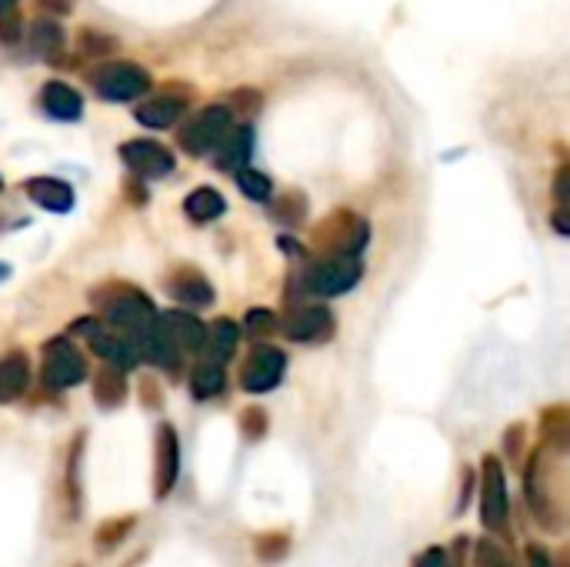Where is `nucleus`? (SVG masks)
<instances>
[{
  "instance_id": "13",
  "label": "nucleus",
  "mask_w": 570,
  "mask_h": 567,
  "mask_svg": "<svg viewBox=\"0 0 570 567\" xmlns=\"http://www.w3.org/2000/svg\"><path fill=\"white\" fill-rule=\"evenodd\" d=\"M23 190L37 207H43L50 214H67L73 207V187L57 177H33L23 184Z\"/></svg>"
},
{
  "instance_id": "23",
  "label": "nucleus",
  "mask_w": 570,
  "mask_h": 567,
  "mask_svg": "<svg viewBox=\"0 0 570 567\" xmlns=\"http://www.w3.org/2000/svg\"><path fill=\"white\" fill-rule=\"evenodd\" d=\"M224 384H227V378H224V364H214V361L197 364V368H194V374H190V394H194L197 401H210V398H217V394L224 391Z\"/></svg>"
},
{
  "instance_id": "22",
  "label": "nucleus",
  "mask_w": 570,
  "mask_h": 567,
  "mask_svg": "<svg viewBox=\"0 0 570 567\" xmlns=\"http://www.w3.org/2000/svg\"><path fill=\"white\" fill-rule=\"evenodd\" d=\"M224 197L214 190V187H197V190H190L187 194V201H184V211H187V217L190 221H200V224H207V221H214V217H220L224 214Z\"/></svg>"
},
{
  "instance_id": "37",
  "label": "nucleus",
  "mask_w": 570,
  "mask_h": 567,
  "mask_svg": "<svg viewBox=\"0 0 570 567\" xmlns=\"http://www.w3.org/2000/svg\"><path fill=\"white\" fill-rule=\"evenodd\" d=\"M528 561H531V567H554L551 555H548L544 548H538V545H531V548H528Z\"/></svg>"
},
{
  "instance_id": "28",
  "label": "nucleus",
  "mask_w": 570,
  "mask_h": 567,
  "mask_svg": "<svg viewBox=\"0 0 570 567\" xmlns=\"http://www.w3.org/2000/svg\"><path fill=\"white\" fill-rule=\"evenodd\" d=\"M274 217L284 221V224H301V221L307 217V197H301V194H294V190L281 194L277 204H274Z\"/></svg>"
},
{
  "instance_id": "3",
  "label": "nucleus",
  "mask_w": 570,
  "mask_h": 567,
  "mask_svg": "<svg viewBox=\"0 0 570 567\" xmlns=\"http://www.w3.org/2000/svg\"><path fill=\"white\" fill-rule=\"evenodd\" d=\"M230 127H234L230 107L210 104V107L197 110V114L180 127V137H177V140H180V147H184L190 157H204V154H210V150L220 147V140L230 134Z\"/></svg>"
},
{
  "instance_id": "15",
  "label": "nucleus",
  "mask_w": 570,
  "mask_h": 567,
  "mask_svg": "<svg viewBox=\"0 0 570 567\" xmlns=\"http://www.w3.org/2000/svg\"><path fill=\"white\" fill-rule=\"evenodd\" d=\"M167 291L177 297V301H187V304H197V307H207L214 304V287L210 281L194 271V267H177L170 277H167Z\"/></svg>"
},
{
  "instance_id": "17",
  "label": "nucleus",
  "mask_w": 570,
  "mask_h": 567,
  "mask_svg": "<svg viewBox=\"0 0 570 567\" xmlns=\"http://www.w3.org/2000/svg\"><path fill=\"white\" fill-rule=\"evenodd\" d=\"M528 498L534 505V515L541 525H548L551 531L558 528V508L551 501V485H548V475H541V454H534L531 468H528Z\"/></svg>"
},
{
  "instance_id": "4",
  "label": "nucleus",
  "mask_w": 570,
  "mask_h": 567,
  "mask_svg": "<svg viewBox=\"0 0 570 567\" xmlns=\"http://www.w3.org/2000/svg\"><path fill=\"white\" fill-rule=\"evenodd\" d=\"M508 485H504V468L498 458H484L481 465V521L491 535H508Z\"/></svg>"
},
{
  "instance_id": "5",
  "label": "nucleus",
  "mask_w": 570,
  "mask_h": 567,
  "mask_svg": "<svg viewBox=\"0 0 570 567\" xmlns=\"http://www.w3.org/2000/svg\"><path fill=\"white\" fill-rule=\"evenodd\" d=\"M364 274V264L357 257H324L304 274V287L321 297H337L347 294Z\"/></svg>"
},
{
  "instance_id": "20",
  "label": "nucleus",
  "mask_w": 570,
  "mask_h": 567,
  "mask_svg": "<svg viewBox=\"0 0 570 567\" xmlns=\"http://www.w3.org/2000/svg\"><path fill=\"white\" fill-rule=\"evenodd\" d=\"M184 114V97H150L137 107V120L144 127H154V130H164L170 124H177Z\"/></svg>"
},
{
  "instance_id": "1",
  "label": "nucleus",
  "mask_w": 570,
  "mask_h": 567,
  "mask_svg": "<svg viewBox=\"0 0 570 567\" xmlns=\"http://www.w3.org/2000/svg\"><path fill=\"white\" fill-rule=\"evenodd\" d=\"M87 80H90L94 94L100 100H110V104H127V100H137L150 90V74L130 60L100 63L97 70H90Z\"/></svg>"
},
{
  "instance_id": "32",
  "label": "nucleus",
  "mask_w": 570,
  "mask_h": 567,
  "mask_svg": "<svg viewBox=\"0 0 570 567\" xmlns=\"http://www.w3.org/2000/svg\"><path fill=\"white\" fill-rule=\"evenodd\" d=\"M240 428H244V438L257 441V438H264V431H267V414H264L261 408H247V411L240 414Z\"/></svg>"
},
{
  "instance_id": "12",
  "label": "nucleus",
  "mask_w": 570,
  "mask_h": 567,
  "mask_svg": "<svg viewBox=\"0 0 570 567\" xmlns=\"http://www.w3.org/2000/svg\"><path fill=\"white\" fill-rule=\"evenodd\" d=\"M177 471H180V448H177V434L170 424L157 428V475H154V495L167 498L177 485Z\"/></svg>"
},
{
  "instance_id": "38",
  "label": "nucleus",
  "mask_w": 570,
  "mask_h": 567,
  "mask_svg": "<svg viewBox=\"0 0 570 567\" xmlns=\"http://www.w3.org/2000/svg\"><path fill=\"white\" fill-rule=\"evenodd\" d=\"M140 398H144L150 408H160V394H157L154 381H144V384H140Z\"/></svg>"
},
{
  "instance_id": "35",
  "label": "nucleus",
  "mask_w": 570,
  "mask_h": 567,
  "mask_svg": "<svg viewBox=\"0 0 570 567\" xmlns=\"http://www.w3.org/2000/svg\"><path fill=\"white\" fill-rule=\"evenodd\" d=\"M568 180H570V170L568 167H561L558 170V184H554V197H558V211H564L568 207Z\"/></svg>"
},
{
  "instance_id": "30",
  "label": "nucleus",
  "mask_w": 570,
  "mask_h": 567,
  "mask_svg": "<svg viewBox=\"0 0 570 567\" xmlns=\"http://www.w3.org/2000/svg\"><path fill=\"white\" fill-rule=\"evenodd\" d=\"M244 324H247V334L250 338H267V334L277 331V314L267 311V307H254V311H247Z\"/></svg>"
},
{
  "instance_id": "33",
  "label": "nucleus",
  "mask_w": 570,
  "mask_h": 567,
  "mask_svg": "<svg viewBox=\"0 0 570 567\" xmlns=\"http://www.w3.org/2000/svg\"><path fill=\"white\" fill-rule=\"evenodd\" d=\"M478 565L481 567H514L511 565V558L498 548V545H491V541H484L481 548H478Z\"/></svg>"
},
{
  "instance_id": "31",
  "label": "nucleus",
  "mask_w": 570,
  "mask_h": 567,
  "mask_svg": "<svg viewBox=\"0 0 570 567\" xmlns=\"http://www.w3.org/2000/svg\"><path fill=\"white\" fill-rule=\"evenodd\" d=\"M80 448H83V438L73 441V451H70V475H67V485H70V515L77 518L80 515V485H77V465H80Z\"/></svg>"
},
{
  "instance_id": "10",
  "label": "nucleus",
  "mask_w": 570,
  "mask_h": 567,
  "mask_svg": "<svg viewBox=\"0 0 570 567\" xmlns=\"http://www.w3.org/2000/svg\"><path fill=\"white\" fill-rule=\"evenodd\" d=\"M281 328L297 344H321L334 338V314L321 304H304V307H294Z\"/></svg>"
},
{
  "instance_id": "42",
  "label": "nucleus",
  "mask_w": 570,
  "mask_h": 567,
  "mask_svg": "<svg viewBox=\"0 0 570 567\" xmlns=\"http://www.w3.org/2000/svg\"><path fill=\"white\" fill-rule=\"evenodd\" d=\"M0 187H3V180H0Z\"/></svg>"
},
{
  "instance_id": "21",
  "label": "nucleus",
  "mask_w": 570,
  "mask_h": 567,
  "mask_svg": "<svg viewBox=\"0 0 570 567\" xmlns=\"http://www.w3.org/2000/svg\"><path fill=\"white\" fill-rule=\"evenodd\" d=\"M237 338H240L237 324H234L230 317H217V321L204 331V351H207V361L224 364V361L234 354Z\"/></svg>"
},
{
  "instance_id": "9",
  "label": "nucleus",
  "mask_w": 570,
  "mask_h": 567,
  "mask_svg": "<svg viewBox=\"0 0 570 567\" xmlns=\"http://www.w3.org/2000/svg\"><path fill=\"white\" fill-rule=\"evenodd\" d=\"M120 160L144 180L167 177L174 170V154L157 140H127V144H120Z\"/></svg>"
},
{
  "instance_id": "36",
  "label": "nucleus",
  "mask_w": 570,
  "mask_h": 567,
  "mask_svg": "<svg viewBox=\"0 0 570 567\" xmlns=\"http://www.w3.org/2000/svg\"><path fill=\"white\" fill-rule=\"evenodd\" d=\"M37 7L43 10V13H53V17H63L70 7H73V0H37ZM50 17V20H53Z\"/></svg>"
},
{
  "instance_id": "24",
  "label": "nucleus",
  "mask_w": 570,
  "mask_h": 567,
  "mask_svg": "<svg viewBox=\"0 0 570 567\" xmlns=\"http://www.w3.org/2000/svg\"><path fill=\"white\" fill-rule=\"evenodd\" d=\"M94 398H97L100 408H117V404L127 398V381H124V374L114 371V368H100V371L94 374Z\"/></svg>"
},
{
  "instance_id": "40",
  "label": "nucleus",
  "mask_w": 570,
  "mask_h": 567,
  "mask_svg": "<svg viewBox=\"0 0 570 567\" xmlns=\"http://www.w3.org/2000/svg\"><path fill=\"white\" fill-rule=\"evenodd\" d=\"M7 277H10V264L0 261V281H7Z\"/></svg>"
},
{
  "instance_id": "7",
  "label": "nucleus",
  "mask_w": 570,
  "mask_h": 567,
  "mask_svg": "<svg viewBox=\"0 0 570 567\" xmlns=\"http://www.w3.org/2000/svg\"><path fill=\"white\" fill-rule=\"evenodd\" d=\"M284 368H287V358L284 351L271 348V344H261L250 351V358L244 361V371H240V388L247 394H267L281 384L284 378Z\"/></svg>"
},
{
  "instance_id": "11",
  "label": "nucleus",
  "mask_w": 570,
  "mask_h": 567,
  "mask_svg": "<svg viewBox=\"0 0 570 567\" xmlns=\"http://www.w3.org/2000/svg\"><path fill=\"white\" fill-rule=\"evenodd\" d=\"M160 331H164V338L170 341V348L177 354H197V351H204V331L207 328L194 314H187V311H167V314H160Z\"/></svg>"
},
{
  "instance_id": "2",
  "label": "nucleus",
  "mask_w": 570,
  "mask_h": 567,
  "mask_svg": "<svg viewBox=\"0 0 570 567\" xmlns=\"http://www.w3.org/2000/svg\"><path fill=\"white\" fill-rule=\"evenodd\" d=\"M367 221L351 214V211H337L331 214L317 231H314V247L324 257H357L367 244Z\"/></svg>"
},
{
  "instance_id": "41",
  "label": "nucleus",
  "mask_w": 570,
  "mask_h": 567,
  "mask_svg": "<svg viewBox=\"0 0 570 567\" xmlns=\"http://www.w3.org/2000/svg\"><path fill=\"white\" fill-rule=\"evenodd\" d=\"M13 3H17V0H0V13H3V10H10Z\"/></svg>"
},
{
  "instance_id": "6",
  "label": "nucleus",
  "mask_w": 570,
  "mask_h": 567,
  "mask_svg": "<svg viewBox=\"0 0 570 567\" xmlns=\"http://www.w3.org/2000/svg\"><path fill=\"white\" fill-rule=\"evenodd\" d=\"M40 378L50 391H63V388H77L87 378V361L80 358V351L67 341H53L43 351V368Z\"/></svg>"
},
{
  "instance_id": "39",
  "label": "nucleus",
  "mask_w": 570,
  "mask_h": 567,
  "mask_svg": "<svg viewBox=\"0 0 570 567\" xmlns=\"http://www.w3.org/2000/svg\"><path fill=\"white\" fill-rule=\"evenodd\" d=\"M554 227H558V231H561V234H568V231H570V224H568V211H558V214H554Z\"/></svg>"
},
{
  "instance_id": "26",
  "label": "nucleus",
  "mask_w": 570,
  "mask_h": 567,
  "mask_svg": "<svg viewBox=\"0 0 570 567\" xmlns=\"http://www.w3.org/2000/svg\"><path fill=\"white\" fill-rule=\"evenodd\" d=\"M237 187H240V194L250 197V201H267L271 190H274V187H271V177L261 174V170H254V167L237 170Z\"/></svg>"
},
{
  "instance_id": "27",
  "label": "nucleus",
  "mask_w": 570,
  "mask_h": 567,
  "mask_svg": "<svg viewBox=\"0 0 570 567\" xmlns=\"http://www.w3.org/2000/svg\"><path fill=\"white\" fill-rule=\"evenodd\" d=\"M134 525H137L134 518H114V521H104V525L97 528V535H94V538H97V548H100V551H110L114 545H120V541L134 531Z\"/></svg>"
},
{
  "instance_id": "14",
  "label": "nucleus",
  "mask_w": 570,
  "mask_h": 567,
  "mask_svg": "<svg viewBox=\"0 0 570 567\" xmlns=\"http://www.w3.org/2000/svg\"><path fill=\"white\" fill-rule=\"evenodd\" d=\"M40 104H43V110H47L53 120H80V114H83V97H80L70 84H63V80L43 84Z\"/></svg>"
},
{
  "instance_id": "16",
  "label": "nucleus",
  "mask_w": 570,
  "mask_h": 567,
  "mask_svg": "<svg viewBox=\"0 0 570 567\" xmlns=\"http://www.w3.org/2000/svg\"><path fill=\"white\" fill-rule=\"evenodd\" d=\"M250 150H254V130L247 124L244 127H230V134L217 147V167L237 174V170H244L250 164Z\"/></svg>"
},
{
  "instance_id": "34",
  "label": "nucleus",
  "mask_w": 570,
  "mask_h": 567,
  "mask_svg": "<svg viewBox=\"0 0 570 567\" xmlns=\"http://www.w3.org/2000/svg\"><path fill=\"white\" fill-rule=\"evenodd\" d=\"M414 567H451V558H448L444 548H428V551L417 558V565Z\"/></svg>"
},
{
  "instance_id": "19",
  "label": "nucleus",
  "mask_w": 570,
  "mask_h": 567,
  "mask_svg": "<svg viewBox=\"0 0 570 567\" xmlns=\"http://www.w3.org/2000/svg\"><path fill=\"white\" fill-rule=\"evenodd\" d=\"M27 381H30V361L23 351H10L7 358H0V404L17 401L27 391Z\"/></svg>"
},
{
  "instance_id": "29",
  "label": "nucleus",
  "mask_w": 570,
  "mask_h": 567,
  "mask_svg": "<svg viewBox=\"0 0 570 567\" xmlns=\"http://www.w3.org/2000/svg\"><path fill=\"white\" fill-rule=\"evenodd\" d=\"M287 551H291V538H287V535H261V538L254 541V555H257L264 565H277Z\"/></svg>"
},
{
  "instance_id": "25",
  "label": "nucleus",
  "mask_w": 570,
  "mask_h": 567,
  "mask_svg": "<svg viewBox=\"0 0 570 567\" xmlns=\"http://www.w3.org/2000/svg\"><path fill=\"white\" fill-rule=\"evenodd\" d=\"M541 428H544V441L554 451H568L570 444V418L568 408H551L541 414Z\"/></svg>"
},
{
  "instance_id": "8",
  "label": "nucleus",
  "mask_w": 570,
  "mask_h": 567,
  "mask_svg": "<svg viewBox=\"0 0 570 567\" xmlns=\"http://www.w3.org/2000/svg\"><path fill=\"white\" fill-rule=\"evenodd\" d=\"M77 334H83L87 338V344H90V351L100 358V361H107L114 371H127V368H134L137 364V354L127 348V341L120 338V334H114L107 324H97V321H77V328H73Z\"/></svg>"
},
{
  "instance_id": "18",
  "label": "nucleus",
  "mask_w": 570,
  "mask_h": 567,
  "mask_svg": "<svg viewBox=\"0 0 570 567\" xmlns=\"http://www.w3.org/2000/svg\"><path fill=\"white\" fill-rule=\"evenodd\" d=\"M63 27L50 17H40L33 27H30V53L37 60H47V63H57L60 53H63Z\"/></svg>"
}]
</instances>
